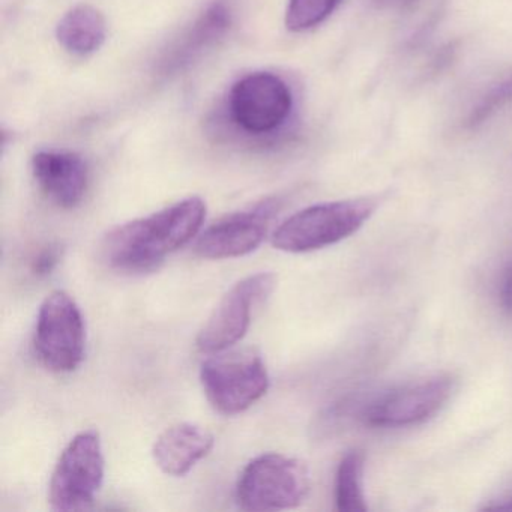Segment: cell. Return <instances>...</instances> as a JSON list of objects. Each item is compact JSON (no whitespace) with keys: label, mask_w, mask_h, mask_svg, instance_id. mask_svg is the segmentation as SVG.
I'll use <instances>...</instances> for the list:
<instances>
[{"label":"cell","mask_w":512,"mask_h":512,"mask_svg":"<svg viewBox=\"0 0 512 512\" xmlns=\"http://www.w3.org/2000/svg\"><path fill=\"white\" fill-rule=\"evenodd\" d=\"M230 25H232V10L224 0H218L200 16L193 28L187 32L184 40L173 52L172 61L169 64L175 68L188 64L206 47L212 46L218 38L223 37Z\"/></svg>","instance_id":"obj_14"},{"label":"cell","mask_w":512,"mask_h":512,"mask_svg":"<svg viewBox=\"0 0 512 512\" xmlns=\"http://www.w3.org/2000/svg\"><path fill=\"white\" fill-rule=\"evenodd\" d=\"M487 509H494V511H512V497L511 499L505 500V503H500V505L488 506Z\"/></svg>","instance_id":"obj_21"},{"label":"cell","mask_w":512,"mask_h":512,"mask_svg":"<svg viewBox=\"0 0 512 512\" xmlns=\"http://www.w3.org/2000/svg\"><path fill=\"white\" fill-rule=\"evenodd\" d=\"M310 475L304 463L283 454H262L242 470L236 502L245 511H284L304 502Z\"/></svg>","instance_id":"obj_3"},{"label":"cell","mask_w":512,"mask_h":512,"mask_svg":"<svg viewBox=\"0 0 512 512\" xmlns=\"http://www.w3.org/2000/svg\"><path fill=\"white\" fill-rule=\"evenodd\" d=\"M205 217L203 199L188 197L115 227L103 239L101 256L116 271H152L200 232Z\"/></svg>","instance_id":"obj_1"},{"label":"cell","mask_w":512,"mask_h":512,"mask_svg":"<svg viewBox=\"0 0 512 512\" xmlns=\"http://www.w3.org/2000/svg\"><path fill=\"white\" fill-rule=\"evenodd\" d=\"M341 0H289L286 26L290 32H305L325 22Z\"/></svg>","instance_id":"obj_16"},{"label":"cell","mask_w":512,"mask_h":512,"mask_svg":"<svg viewBox=\"0 0 512 512\" xmlns=\"http://www.w3.org/2000/svg\"><path fill=\"white\" fill-rule=\"evenodd\" d=\"M277 200H265L253 208L235 212L209 226L197 239V256L224 260L247 256L260 247L277 215Z\"/></svg>","instance_id":"obj_9"},{"label":"cell","mask_w":512,"mask_h":512,"mask_svg":"<svg viewBox=\"0 0 512 512\" xmlns=\"http://www.w3.org/2000/svg\"><path fill=\"white\" fill-rule=\"evenodd\" d=\"M376 200H338L308 206L287 218L272 236L284 253H310L338 244L358 232L376 211Z\"/></svg>","instance_id":"obj_2"},{"label":"cell","mask_w":512,"mask_h":512,"mask_svg":"<svg viewBox=\"0 0 512 512\" xmlns=\"http://www.w3.org/2000/svg\"><path fill=\"white\" fill-rule=\"evenodd\" d=\"M275 284L277 277L271 272H259L236 283L200 329L197 349L214 355L239 343L250 328L254 308L271 295Z\"/></svg>","instance_id":"obj_8"},{"label":"cell","mask_w":512,"mask_h":512,"mask_svg":"<svg viewBox=\"0 0 512 512\" xmlns=\"http://www.w3.org/2000/svg\"><path fill=\"white\" fill-rule=\"evenodd\" d=\"M215 439L206 428L181 422L164 430L152 446V457L161 472L184 476L214 448Z\"/></svg>","instance_id":"obj_12"},{"label":"cell","mask_w":512,"mask_h":512,"mask_svg":"<svg viewBox=\"0 0 512 512\" xmlns=\"http://www.w3.org/2000/svg\"><path fill=\"white\" fill-rule=\"evenodd\" d=\"M200 368V383L211 406L221 415L245 412L265 397L269 373L265 362L251 350L214 353Z\"/></svg>","instance_id":"obj_4"},{"label":"cell","mask_w":512,"mask_h":512,"mask_svg":"<svg viewBox=\"0 0 512 512\" xmlns=\"http://www.w3.org/2000/svg\"><path fill=\"white\" fill-rule=\"evenodd\" d=\"M380 7L394 8V10H404V8L412 7L418 0H377Z\"/></svg>","instance_id":"obj_20"},{"label":"cell","mask_w":512,"mask_h":512,"mask_svg":"<svg viewBox=\"0 0 512 512\" xmlns=\"http://www.w3.org/2000/svg\"><path fill=\"white\" fill-rule=\"evenodd\" d=\"M32 173L41 191L59 208H76L88 193V163L76 152H37L32 158Z\"/></svg>","instance_id":"obj_11"},{"label":"cell","mask_w":512,"mask_h":512,"mask_svg":"<svg viewBox=\"0 0 512 512\" xmlns=\"http://www.w3.org/2000/svg\"><path fill=\"white\" fill-rule=\"evenodd\" d=\"M512 104V76L485 92L481 100L473 106L467 116L466 125L469 128H478L493 118L500 110Z\"/></svg>","instance_id":"obj_17"},{"label":"cell","mask_w":512,"mask_h":512,"mask_svg":"<svg viewBox=\"0 0 512 512\" xmlns=\"http://www.w3.org/2000/svg\"><path fill=\"white\" fill-rule=\"evenodd\" d=\"M230 118L245 133L265 136L280 130L293 109V95L277 74L251 73L230 89Z\"/></svg>","instance_id":"obj_7"},{"label":"cell","mask_w":512,"mask_h":512,"mask_svg":"<svg viewBox=\"0 0 512 512\" xmlns=\"http://www.w3.org/2000/svg\"><path fill=\"white\" fill-rule=\"evenodd\" d=\"M454 380L436 377L416 385L388 392L371 403L364 412L365 424L370 427H409L436 415L451 397Z\"/></svg>","instance_id":"obj_10"},{"label":"cell","mask_w":512,"mask_h":512,"mask_svg":"<svg viewBox=\"0 0 512 512\" xmlns=\"http://www.w3.org/2000/svg\"><path fill=\"white\" fill-rule=\"evenodd\" d=\"M104 481V454L100 434L94 430L77 434L62 451L49 487L53 511L88 508Z\"/></svg>","instance_id":"obj_6"},{"label":"cell","mask_w":512,"mask_h":512,"mask_svg":"<svg viewBox=\"0 0 512 512\" xmlns=\"http://www.w3.org/2000/svg\"><path fill=\"white\" fill-rule=\"evenodd\" d=\"M62 250L58 245H49V247L41 250L37 256L34 257L31 263L32 274L37 277H47L55 271L56 266L61 262Z\"/></svg>","instance_id":"obj_18"},{"label":"cell","mask_w":512,"mask_h":512,"mask_svg":"<svg viewBox=\"0 0 512 512\" xmlns=\"http://www.w3.org/2000/svg\"><path fill=\"white\" fill-rule=\"evenodd\" d=\"M86 326L82 311L64 290L50 293L38 311L34 350L53 373H71L85 358Z\"/></svg>","instance_id":"obj_5"},{"label":"cell","mask_w":512,"mask_h":512,"mask_svg":"<svg viewBox=\"0 0 512 512\" xmlns=\"http://www.w3.org/2000/svg\"><path fill=\"white\" fill-rule=\"evenodd\" d=\"M56 38L71 55H92L106 43V19L92 5H77L58 23Z\"/></svg>","instance_id":"obj_13"},{"label":"cell","mask_w":512,"mask_h":512,"mask_svg":"<svg viewBox=\"0 0 512 512\" xmlns=\"http://www.w3.org/2000/svg\"><path fill=\"white\" fill-rule=\"evenodd\" d=\"M502 304L509 314H512V272L506 278L502 287Z\"/></svg>","instance_id":"obj_19"},{"label":"cell","mask_w":512,"mask_h":512,"mask_svg":"<svg viewBox=\"0 0 512 512\" xmlns=\"http://www.w3.org/2000/svg\"><path fill=\"white\" fill-rule=\"evenodd\" d=\"M364 457L361 452L352 451L344 455L335 475V505L338 511L365 512L364 491H362Z\"/></svg>","instance_id":"obj_15"}]
</instances>
